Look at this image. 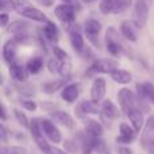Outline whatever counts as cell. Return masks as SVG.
I'll return each mask as SVG.
<instances>
[{
  "label": "cell",
  "instance_id": "cell-7",
  "mask_svg": "<svg viewBox=\"0 0 154 154\" xmlns=\"http://www.w3.org/2000/svg\"><path fill=\"white\" fill-rule=\"evenodd\" d=\"M75 5L73 4H66V3H62V4L57 5L54 8V15L60 19L61 22H64L65 24H72L75 22Z\"/></svg>",
  "mask_w": 154,
  "mask_h": 154
},
{
  "label": "cell",
  "instance_id": "cell-37",
  "mask_svg": "<svg viewBox=\"0 0 154 154\" xmlns=\"http://www.w3.org/2000/svg\"><path fill=\"white\" fill-rule=\"evenodd\" d=\"M43 154H69V152H66V150H62V149H60V147H57V146H49V149L46 150Z\"/></svg>",
  "mask_w": 154,
  "mask_h": 154
},
{
  "label": "cell",
  "instance_id": "cell-38",
  "mask_svg": "<svg viewBox=\"0 0 154 154\" xmlns=\"http://www.w3.org/2000/svg\"><path fill=\"white\" fill-rule=\"evenodd\" d=\"M0 7H2V10L15 8V2H12V0H0Z\"/></svg>",
  "mask_w": 154,
  "mask_h": 154
},
{
  "label": "cell",
  "instance_id": "cell-46",
  "mask_svg": "<svg viewBox=\"0 0 154 154\" xmlns=\"http://www.w3.org/2000/svg\"><path fill=\"white\" fill-rule=\"evenodd\" d=\"M82 2H84V3H87V4H89V3H93V2H95V0H82Z\"/></svg>",
  "mask_w": 154,
  "mask_h": 154
},
{
  "label": "cell",
  "instance_id": "cell-4",
  "mask_svg": "<svg viewBox=\"0 0 154 154\" xmlns=\"http://www.w3.org/2000/svg\"><path fill=\"white\" fill-rule=\"evenodd\" d=\"M118 101L120 104V109L122 112H125L127 115V112L130 111L131 108L134 107H138L137 106V96L134 95L133 91H130L128 88H122V89L118 92Z\"/></svg>",
  "mask_w": 154,
  "mask_h": 154
},
{
  "label": "cell",
  "instance_id": "cell-9",
  "mask_svg": "<svg viewBox=\"0 0 154 154\" xmlns=\"http://www.w3.org/2000/svg\"><path fill=\"white\" fill-rule=\"evenodd\" d=\"M106 46L107 50L112 56H120L123 53V46L120 43V41L116 39V31L114 29H108L106 34Z\"/></svg>",
  "mask_w": 154,
  "mask_h": 154
},
{
  "label": "cell",
  "instance_id": "cell-8",
  "mask_svg": "<svg viewBox=\"0 0 154 154\" xmlns=\"http://www.w3.org/2000/svg\"><path fill=\"white\" fill-rule=\"evenodd\" d=\"M101 31V23L95 19H88L84 23V32L87 38L93 43L95 46L99 48V34Z\"/></svg>",
  "mask_w": 154,
  "mask_h": 154
},
{
  "label": "cell",
  "instance_id": "cell-39",
  "mask_svg": "<svg viewBox=\"0 0 154 154\" xmlns=\"http://www.w3.org/2000/svg\"><path fill=\"white\" fill-rule=\"evenodd\" d=\"M0 139H2L3 143H5L8 139V134H7V128L4 125H0Z\"/></svg>",
  "mask_w": 154,
  "mask_h": 154
},
{
  "label": "cell",
  "instance_id": "cell-47",
  "mask_svg": "<svg viewBox=\"0 0 154 154\" xmlns=\"http://www.w3.org/2000/svg\"><path fill=\"white\" fill-rule=\"evenodd\" d=\"M153 72H154V69H153Z\"/></svg>",
  "mask_w": 154,
  "mask_h": 154
},
{
  "label": "cell",
  "instance_id": "cell-18",
  "mask_svg": "<svg viewBox=\"0 0 154 154\" xmlns=\"http://www.w3.org/2000/svg\"><path fill=\"white\" fill-rule=\"evenodd\" d=\"M84 130H85L87 134H89V135H92V137H96V138L101 137L103 133H104V128H103V126H101V123L97 122V120H95V119H87L85 120Z\"/></svg>",
  "mask_w": 154,
  "mask_h": 154
},
{
  "label": "cell",
  "instance_id": "cell-43",
  "mask_svg": "<svg viewBox=\"0 0 154 154\" xmlns=\"http://www.w3.org/2000/svg\"><path fill=\"white\" fill-rule=\"evenodd\" d=\"M0 119L4 122V120H7V111H5V106L4 104H2V111H0Z\"/></svg>",
  "mask_w": 154,
  "mask_h": 154
},
{
  "label": "cell",
  "instance_id": "cell-36",
  "mask_svg": "<svg viewBox=\"0 0 154 154\" xmlns=\"http://www.w3.org/2000/svg\"><path fill=\"white\" fill-rule=\"evenodd\" d=\"M20 103H22V106L27 109V111H31V112L35 111V109H37V107H38L37 103H35L34 100H22Z\"/></svg>",
  "mask_w": 154,
  "mask_h": 154
},
{
  "label": "cell",
  "instance_id": "cell-40",
  "mask_svg": "<svg viewBox=\"0 0 154 154\" xmlns=\"http://www.w3.org/2000/svg\"><path fill=\"white\" fill-rule=\"evenodd\" d=\"M8 20H10V16H8V14H5V12L0 14V26L5 27V26H7V23H8Z\"/></svg>",
  "mask_w": 154,
  "mask_h": 154
},
{
  "label": "cell",
  "instance_id": "cell-21",
  "mask_svg": "<svg viewBox=\"0 0 154 154\" xmlns=\"http://www.w3.org/2000/svg\"><path fill=\"white\" fill-rule=\"evenodd\" d=\"M79 109L82 112V114L85 115H96V114H100L99 112V101L93 100V99H91V100H84L81 101V104L79 106Z\"/></svg>",
  "mask_w": 154,
  "mask_h": 154
},
{
  "label": "cell",
  "instance_id": "cell-25",
  "mask_svg": "<svg viewBox=\"0 0 154 154\" xmlns=\"http://www.w3.org/2000/svg\"><path fill=\"white\" fill-rule=\"evenodd\" d=\"M42 66H43V61L39 57H34V58L29 60L26 64V68L30 72V75H37V73L42 69Z\"/></svg>",
  "mask_w": 154,
  "mask_h": 154
},
{
  "label": "cell",
  "instance_id": "cell-26",
  "mask_svg": "<svg viewBox=\"0 0 154 154\" xmlns=\"http://www.w3.org/2000/svg\"><path fill=\"white\" fill-rule=\"evenodd\" d=\"M27 27H29V24L24 20H15L8 26V32H12V34H23Z\"/></svg>",
  "mask_w": 154,
  "mask_h": 154
},
{
  "label": "cell",
  "instance_id": "cell-42",
  "mask_svg": "<svg viewBox=\"0 0 154 154\" xmlns=\"http://www.w3.org/2000/svg\"><path fill=\"white\" fill-rule=\"evenodd\" d=\"M116 142H118V143H131V142H133V139L127 138V137L119 135V137L116 138Z\"/></svg>",
  "mask_w": 154,
  "mask_h": 154
},
{
  "label": "cell",
  "instance_id": "cell-35",
  "mask_svg": "<svg viewBox=\"0 0 154 154\" xmlns=\"http://www.w3.org/2000/svg\"><path fill=\"white\" fill-rule=\"evenodd\" d=\"M64 146L69 153L77 152V143H76V141H73V139H66V141L64 142Z\"/></svg>",
  "mask_w": 154,
  "mask_h": 154
},
{
  "label": "cell",
  "instance_id": "cell-1",
  "mask_svg": "<svg viewBox=\"0 0 154 154\" xmlns=\"http://www.w3.org/2000/svg\"><path fill=\"white\" fill-rule=\"evenodd\" d=\"M15 10H18V12L22 14V16L30 19V20L42 22V23H48L49 22L48 16L41 10L32 7L27 0H15Z\"/></svg>",
  "mask_w": 154,
  "mask_h": 154
},
{
  "label": "cell",
  "instance_id": "cell-29",
  "mask_svg": "<svg viewBox=\"0 0 154 154\" xmlns=\"http://www.w3.org/2000/svg\"><path fill=\"white\" fill-rule=\"evenodd\" d=\"M92 147H93V152H97L99 154H106L107 153L106 142L101 139V137H99V138L92 137Z\"/></svg>",
  "mask_w": 154,
  "mask_h": 154
},
{
  "label": "cell",
  "instance_id": "cell-13",
  "mask_svg": "<svg viewBox=\"0 0 154 154\" xmlns=\"http://www.w3.org/2000/svg\"><path fill=\"white\" fill-rule=\"evenodd\" d=\"M127 118L130 119L131 126L135 128L137 133H139V131L143 128L145 118H143V112H142V109L139 108V107H134V108H131L130 111L127 112Z\"/></svg>",
  "mask_w": 154,
  "mask_h": 154
},
{
  "label": "cell",
  "instance_id": "cell-31",
  "mask_svg": "<svg viewBox=\"0 0 154 154\" xmlns=\"http://www.w3.org/2000/svg\"><path fill=\"white\" fill-rule=\"evenodd\" d=\"M0 154H26V149L22 146H2Z\"/></svg>",
  "mask_w": 154,
  "mask_h": 154
},
{
  "label": "cell",
  "instance_id": "cell-22",
  "mask_svg": "<svg viewBox=\"0 0 154 154\" xmlns=\"http://www.w3.org/2000/svg\"><path fill=\"white\" fill-rule=\"evenodd\" d=\"M111 79L114 80L115 82H118V84H128V82H131V80H133V76H131V73L128 72V70H125V69H115L114 72L111 73Z\"/></svg>",
  "mask_w": 154,
  "mask_h": 154
},
{
  "label": "cell",
  "instance_id": "cell-12",
  "mask_svg": "<svg viewBox=\"0 0 154 154\" xmlns=\"http://www.w3.org/2000/svg\"><path fill=\"white\" fill-rule=\"evenodd\" d=\"M80 91H81V84L80 82H72V84L65 85L61 89V97L64 99L66 103H75L79 99Z\"/></svg>",
  "mask_w": 154,
  "mask_h": 154
},
{
  "label": "cell",
  "instance_id": "cell-27",
  "mask_svg": "<svg viewBox=\"0 0 154 154\" xmlns=\"http://www.w3.org/2000/svg\"><path fill=\"white\" fill-rule=\"evenodd\" d=\"M119 131H120V135L127 137V138L133 139V141L135 139V137H137V131H135V128H134L133 126L127 125V123H120V126H119Z\"/></svg>",
  "mask_w": 154,
  "mask_h": 154
},
{
  "label": "cell",
  "instance_id": "cell-11",
  "mask_svg": "<svg viewBox=\"0 0 154 154\" xmlns=\"http://www.w3.org/2000/svg\"><path fill=\"white\" fill-rule=\"evenodd\" d=\"M107 82L103 77H96L91 85V99L96 101H101L106 96Z\"/></svg>",
  "mask_w": 154,
  "mask_h": 154
},
{
  "label": "cell",
  "instance_id": "cell-41",
  "mask_svg": "<svg viewBox=\"0 0 154 154\" xmlns=\"http://www.w3.org/2000/svg\"><path fill=\"white\" fill-rule=\"evenodd\" d=\"M118 154H134V152L127 146H119L118 147Z\"/></svg>",
  "mask_w": 154,
  "mask_h": 154
},
{
  "label": "cell",
  "instance_id": "cell-45",
  "mask_svg": "<svg viewBox=\"0 0 154 154\" xmlns=\"http://www.w3.org/2000/svg\"><path fill=\"white\" fill-rule=\"evenodd\" d=\"M62 3H66V4H73L75 3V0H61Z\"/></svg>",
  "mask_w": 154,
  "mask_h": 154
},
{
  "label": "cell",
  "instance_id": "cell-10",
  "mask_svg": "<svg viewBox=\"0 0 154 154\" xmlns=\"http://www.w3.org/2000/svg\"><path fill=\"white\" fill-rule=\"evenodd\" d=\"M68 31H69V39H70V45H72L73 50L76 53L81 54L84 51V38H82L80 29L75 24H70V27H68Z\"/></svg>",
  "mask_w": 154,
  "mask_h": 154
},
{
  "label": "cell",
  "instance_id": "cell-33",
  "mask_svg": "<svg viewBox=\"0 0 154 154\" xmlns=\"http://www.w3.org/2000/svg\"><path fill=\"white\" fill-rule=\"evenodd\" d=\"M14 115H15L16 120H18L19 123H20L22 126H23L24 128H30V120L27 119V116L23 114L22 111H19V109H14Z\"/></svg>",
  "mask_w": 154,
  "mask_h": 154
},
{
  "label": "cell",
  "instance_id": "cell-16",
  "mask_svg": "<svg viewBox=\"0 0 154 154\" xmlns=\"http://www.w3.org/2000/svg\"><path fill=\"white\" fill-rule=\"evenodd\" d=\"M10 75H11V77H12L14 80H15V81L26 82L27 80H29L30 72L27 70V68H24V66H22V65L14 62V64L10 65Z\"/></svg>",
  "mask_w": 154,
  "mask_h": 154
},
{
  "label": "cell",
  "instance_id": "cell-20",
  "mask_svg": "<svg viewBox=\"0 0 154 154\" xmlns=\"http://www.w3.org/2000/svg\"><path fill=\"white\" fill-rule=\"evenodd\" d=\"M66 81H68V77H62V79H60V80H53V81L45 82V84L42 85V89H43V92L45 93L51 95V93L62 89V88L65 87V82Z\"/></svg>",
  "mask_w": 154,
  "mask_h": 154
},
{
  "label": "cell",
  "instance_id": "cell-30",
  "mask_svg": "<svg viewBox=\"0 0 154 154\" xmlns=\"http://www.w3.org/2000/svg\"><path fill=\"white\" fill-rule=\"evenodd\" d=\"M99 10L103 15H108V14L114 12V0H101L99 4Z\"/></svg>",
  "mask_w": 154,
  "mask_h": 154
},
{
  "label": "cell",
  "instance_id": "cell-23",
  "mask_svg": "<svg viewBox=\"0 0 154 154\" xmlns=\"http://www.w3.org/2000/svg\"><path fill=\"white\" fill-rule=\"evenodd\" d=\"M42 31L48 41H50V42H53V43L58 42V29H57V26L51 20H49L48 23H46V26L43 27Z\"/></svg>",
  "mask_w": 154,
  "mask_h": 154
},
{
  "label": "cell",
  "instance_id": "cell-3",
  "mask_svg": "<svg viewBox=\"0 0 154 154\" xmlns=\"http://www.w3.org/2000/svg\"><path fill=\"white\" fill-rule=\"evenodd\" d=\"M30 131H31V137L34 139V142L37 143L38 149L41 150L42 153H45L46 150L49 149V142L48 138L45 137L42 131V126H41V120L39 119H32L30 122Z\"/></svg>",
  "mask_w": 154,
  "mask_h": 154
},
{
  "label": "cell",
  "instance_id": "cell-5",
  "mask_svg": "<svg viewBox=\"0 0 154 154\" xmlns=\"http://www.w3.org/2000/svg\"><path fill=\"white\" fill-rule=\"evenodd\" d=\"M41 126H42V131L45 134V137L50 142H53L54 145L61 143L62 135L61 131L58 130V127L56 126V123L50 119H41Z\"/></svg>",
  "mask_w": 154,
  "mask_h": 154
},
{
  "label": "cell",
  "instance_id": "cell-19",
  "mask_svg": "<svg viewBox=\"0 0 154 154\" xmlns=\"http://www.w3.org/2000/svg\"><path fill=\"white\" fill-rule=\"evenodd\" d=\"M101 114L106 115V116L108 118V119H111V120H115V119H118V118L120 116L119 108H118V107L115 106L111 100H109V99L103 100V103H101Z\"/></svg>",
  "mask_w": 154,
  "mask_h": 154
},
{
  "label": "cell",
  "instance_id": "cell-6",
  "mask_svg": "<svg viewBox=\"0 0 154 154\" xmlns=\"http://www.w3.org/2000/svg\"><path fill=\"white\" fill-rule=\"evenodd\" d=\"M119 65L115 60L111 58H101L95 61L89 68V73H109L111 75L115 69H118Z\"/></svg>",
  "mask_w": 154,
  "mask_h": 154
},
{
  "label": "cell",
  "instance_id": "cell-28",
  "mask_svg": "<svg viewBox=\"0 0 154 154\" xmlns=\"http://www.w3.org/2000/svg\"><path fill=\"white\" fill-rule=\"evenodd\" d=\"M133 0H114V14H120L128 10Z\"/></svg>",
  "mask_w": 154,
  "mask_h": 154
},
{
  "label": "cell",
  "instance_id": "cell-32",
  "mask_svg": "<svg viewBox=\"0 0 154 154\" xmlns=\"http://www.w3.org/2000/svg\"><path fill=\"white\" fill-rule=\"evenodd\" d=\"M48 69H49V72L53 73V75H61V62L54 57V58H51L50 61L48 62Z\"/></svg>",
  "mask_w": 154,
  "mask_h": 154
},
{
  "label": "cell",
  "instance_id": "cell-24",
  "mask_svg": "<svg viewBox=\"0 0 154 154\" xmlns=\"http://www.w3.org/2000/svg\"><path fill=\"white\" fill-rule=\"evenodd\" d=\"M120 32H122V35L126 38L127 41H130V42H137V32L134 31V27H133V23H130L128 20H125L122 22V24H120Z\"/></svg>",
  "mask_w": 154,
  "mask_h": 154
},
{
  "label": "cell",
  "instance_id": "cell-34",
  "mask_svg": "<svg viewBox=\"0 0 154 154\" xmlns=\"http://www.w3.org/2000/svg\"><path fill=\"white\" fill-rule=\"evenodd\" d=\"M53 53H54V57H56L57 60H60V61L70 60L69 54H68L65 50H62L61 48H58V46H54V48H53Z\"/></svg>",
  "mask_w": 154,
  "mask_h": 154
},
{
  "label": "cell",
  "instance_id": "cell-44",
  "mask_svg": "<svg viewBox=\"0 0 154 154\" xmlns=\"http://www.w3.org/2000/svg\"><path fill=\"white\" fill-rule=\"evenodd\" d=\"M145 147L147 149V152H149V154H154V143H147Z\"/></svg>",
  "mask_w": 154,
  "mask_h": 154
},
{
  "label": "cell",
  "instance_id": "cell-2",
  "mask_svg": "<svg viewBox=\"0 0 154 154\" xmlns=\"http://www.w3.org/2000/svg\"><path fill=\"white\" fill-rule=\"evenodd\" d=\"M149 19V5L146 0H135L133 14V23L137 29H143Z\"/></svg>",
  "mask_w": 154,
  "mask_h": 154
},
{
  "label": "cell",
  "instance_id": "cell-17",
  "mask_svg": "<svg viewBox=\"0 0 154 154\" xmlns=\"http://www.w3.org/2000/svg\"><path fill=\"white\" fill-rule=\"evenodd\" d=\"M137 91H138V95L142 100H147L154 106V85L152 82L146 81L142 82V84H138L137 85Z\"/></svg>",
  "mask_w": 154,
  "mask_h": 154
},
{
  "label": "cell",
  "instance_id": "cell-15",
  "mask_svg": "<svg viewBox=\"0 0 154 154\" xmlns=\"http://www.w3.org/2000/svg\"><path fill=\"white\" fill-rule=\"evenodd\" d=\"M16 49H18V42L15 39H10L3 45V58L7 64H14L16 58Z\"/></svg>",
  "mask_w": 154,
  "mask_h": 154
},
{
  "label": "cell",
  "instance_id": "cell-14",
  "mask_svg": "<svg viewBox=\"0 0 154 154\" xmlns=\"http://www.w3.org/2000/svg\"><path fill=\"white\" fill-rule=\"evenodd\" d=\"M50 119L53 120L54 123H57V125H60V126H64V127H66V128L75 127V120H73V118L65 111L50 112Z\"/></svg>",
  "mask_w": 154,
  "mask_h": 154
}]
</instances>
